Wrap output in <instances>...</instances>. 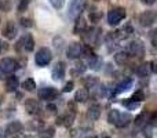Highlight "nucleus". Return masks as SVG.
<instances>
[{
    "label": "nucleus",
    "instance_id": "obj_28",
    "mask_svg": "<svg viewBox=\"0 0 157 138\" xmlns=\"http://www.w3.org/2000/svg\"><path fill=\"white\" fill-rule=\"evenodd\" d=\"M84 70H86V64L84 62H77L76 65H75V68L72 69V75L78 76V75H81Z\"/></svg>",
    "mask_w": 157,
    "mask_h": 138
},
{
    "label": "nucleus",
    "instance_id": "obj_44",
    "mask_svg": "<svg viewBox=\"0 0 157 138\" xmlns=\"http://www.w3.org/2000/svg\"><path fill=\"white\" fill-rule=\"evenodd\" d=\"M105 138H110V137H105Z\"/></svg>",
    "mask_w": 157,
    "mask_h": 138
},
{
    "label": "nucleus",
    "instance_id": "obj_9",
    "mask_svg": "<svg viewBox=\"0 0 157 138\" xmlns=\"http://www.w3.org/2000/svg\"><path fill=\"white\" fill-rule=\"evenodd\" d=\"M57 90L51 86H47V87H43V89L39 90V98L40 100H44V101H51L57 97Z\"/></svg>",
    "mask_w": 157,
    "mask_h": 138
},
{
    "label": "nucleus",
    "instance_id": "obj_23",
    "mask_svg": "<svg viewBox=\"0 0 157 138\" xmlns=\"http://www.w3.org/2000/svg\"><path fill=\"white\" fill-rule=\"evenodd\" d=\"M128 58H130V55L127 54V51H120L114 55V61H116V64H119V65H125V64L128 62Z\"/></svg>",
    "mask_w": 157,
    "mask_h": 138
},
{
    "label": "nucleus",
    "instance_id": "obj_2",
    "mask_svg": "<svg viewBox=\"0 0 157 138\" xmlns=\"http://www.w3.org/2000/svg\"><path fill=\"white\" fill-rule=\"evenodd\" d=\"M87 6V0H72L71 6H69V11H68V15L69 18L72 19H76L81 15V13L84 11Z\"/></svg>",
    "mask_w": 157,
    "mask_h": 138
},
{
    "label": "nucleus",
    "instance_id": "obj_3",
    "mask_svg": "<svg viewBox=\"0 0 157 138\" xmlns=\"http://www.w3.org/2000/svg\"><path fill=\"white\" fill-rule=\"evenodd\" d=\"M51 58H52V54H51V50L47 49V47H43L40 49L35 55V62L37 66H46L51 62Z\"/></svg>",
    "mask_w": 157,
    "mask_h": 138
},
{
    "label": "nucleus",
    "instance_id": "obj_5",
    "mask_svg": "<svg viewBox=\"0 0 157 138\" xmlns=\"http://www.w3.org/2000/svg\"><path fill=\"white\" fill-rule=\"evenodd\" d=\"M19 68V64L17 60H14V58H3L2 61H0V72L3 73V75H8V73H13L14 70H17Z\"/></svg>",
    "mask_w": 157,
    "mask_h": 138
},
{
    "label": "nucleus",
    "instance_id": "obj_37",
    "mask_svg": "<svg viewBox=\"0 0 157 138\" xmlns=\"http://www.w3.org/2000/svg\"><path fill=\"white\" fill-rule=\"evenodd\" d=\"M47 111H48L50 113H52V112L57 111V106L52 105V104H48V105H47Z\"/></svg>",
    "mask_w": 157,
    "mask_h": 138
},
{
    "label": "nucleus",
    "instance_id": "obj_25",
    "mask_svg": "<svg viewBox=\"0 0 157 138\" xmlns=\"http://www.w3.org/2000/svg\"><path fill=\"white\" fill-rule=\"evenodd\" d=\"M22 89L25 90V91H35V89H36V83H35V80L33 79H26V80L22 83Z\"/></svg>",
    "mask_w": 157,
    "mask_h": 138
},
{
    "label": "nucleus",
    "instance_id": "obj_30",
    "mask_svg": "<svg viewBox=\"0 0 157 138\" xmlns=\"http://www.w3.org/2000/svg\"><path fill=\"white\" fill-rule=\"evenodd\" d=\"M43 127H44L43 120H33V122L30 123V128H32V130H41Z\"/></svg>",
    "mask_w": 157,
    "mask_h": 138
},
{
    "label": "nucleus",
    "instance_id": "obj_4",
    "mask_svg": "<svg viewBox=\"0 0 157 138\" xmlns=\"http://www.w3.org/2000/svg\"><path fill=\"white\" fill-rule=\"evenodd\" d=\"M125 18V10L123 7L112 8L108 13V22L109 25H117Z\"/></svg>",
    "mask_w": 157,
    "mask_h": 138
},
{
    "label": "nucleus",
    "instance_id": "obj_40",
    "mask_svg": "<svg viewBox=\"0 0 157 138\" xmlns=\"http://www.w3.org/2000/svg\"><path fill=\"white\" fill-rule=\"evenodd\" d=\"M14 138H28L26 136H24V134H21V133H18V134H15V136H13Z\"/></svg>",
    "mask_w": 157,
    "mask_h": 138
},
{
    "label": "nucleus",
    "instance_id": "obj_41",
    "mask_svg": "<svg viewBox=\"0 0 157 138\" xmlns=\"http://www.w3.org/2000/svg\"><path fill=\"white\" fill-rule=\"evenodd\" d=\"M0 138H6V131L0 127Z\"/></svg>",
    "mask_w": 157,
    "mask_h": 138
},
{
    "label": "nucleus",
    "instance_id": "obj_38",
    "mask_svg": "<svg viewBox=\"0 0 157 138\" xmlns=\"http://www.w3.org/2000/svg\"><path fill=\"white\" fill-rule=\"evenodd\" d=\"M144 4H146V6H152V4H155L156 3V0H141Z\"/></svg>",
    "mask_w": 157,
    "mask_h": 138
},
{
    "label": "nucleus",
    "instance_id": "obj_33",
    "mask_svg": "<svg viewBox=\"0 0 157 138\" xmlns=\"http://www.w3.org/2000/svg\"><path fill=\"white\" fill-rule=\"evenodd\" d=\"M50 3H51V6L54 8L59 10V8L63 7V3H65V0H50Z\"/></svg>",
    "mask_w": 157,
    "mask_h": 138
},
{
    "label": "nucleus",
    "instance_id": "obj_42",
    "mask_svg": "<svg viewBox=\"0 0 157 138\" xmlns=\"http://www.w3.org/2000/svg\"><path fill=\"white\" fill-rule=\"evenodd\" d=\"M0 79H3V73L2 72H0Z\"/></svg>",
    "mask_w": 157,
    "mask_h": 138
},
{
    "label": "nucleus",
    "instance_id": "obj_43",
    "mask_svg": "<svg viewBox=\"0 0 157 138\" xmlns=\"http://www.w3.org/2000/svg\"><path fill=\"white\" fill-rule=\"evenodd\" d=\"M90 138H98V137H95V136H94V137H90Z\"/></svg>",
    "mask_w": 157,
    "mask_h": 138
},
{
    "label": "nucleus",
    "instance_id": "obj_14",
    "mask_svg": "<svg viewBox=\"0 0 157 138\" xmlns=\"http://www.w3.org/2000/svg\"><path fill=\"white\" fill-rule=\"evenodd\" d=\"M22 123L18 122V120H14V122L8 123L7 124V128H6V134H8V136H15V134L21 133L22 131Z\"/></svg>",
    "mask_w": 157,
    "mask_h": 138
},
{
    "label": "nucleus",
    "instance_id": "obj_15",
    "mask_svg": "<svg viewBox=\"0 0 157 138\" xmlns=\"http://www.w3.org/2000/svg\"><path fill=\"white\" fill-rule=\"evenodd\" d=\"M101 116V106L98 105V104H94V105H91L88 108V111H87V119L91 120V122H95V120H98Z\"/></svg>",
    "mask_w": 157,
    "mask_h": 138
},
{
    "label": "nucleus",
    "instance_id": "obj_8",
    "mask_svg": "<svg viewBox=\"0 0 157 138\" xmlns=\"http://www.w3.org/2000/svg\"><path fill=\"white\" fill-rule=\"evenodd\" d=\"M75 117H76V112H75V109H71V111H68L65 115L58 117L57 124H59V126L63 124V126H66V127H71L75 122Z\"/></svg>",
    "mask_w": 157,
    "mask_h": 138
},
{
    "label": "nucleus",
    "instance_id": "obj_19",
    "mask_svg": "<svg viewBox=\"0 0 157 138\" xmlns=\"http://www.w3.org/2000/svg\"><path fill=\"white\" fill-rule=\"evenodd\" d=\"M152 70H155V66H152V62H150V64H142V65L138 66L136 73H138L141 77H146V76L149 75Z\"/></svg>",
    "mask_w": 157,
    "mask_h": 138
},
{
    "label": "nucleus",
    "instance_id": "obj_11",
    "mask_svg": "<svg viewBox=\"0 0 157 138\" xmlns=\"http://www.w3.org/2000/svg\"><path fill=\"white\" fill-rule=\"evenodd\" d=\"M25 111L29 115H37L40 112V104H39V101L33 100V98L26 100L25 101Z\"/></svg>",
    "mask_w": 157,
    "mask_h": 138
},
{
    "label": "nucleus",
    "instance_id": "obj_16",
    "mask_svg": "<svg viewBox=\"0 0 157 138\" xmlns=\"http://www.w3.org/2000/svg\"><path fill=\"white\" fill-rule=\"evenodd\" d=\"M19 81H18V77L14 75L8 76L7 79H6V90H7L8 93H13L17 90V87H18Z\"/></svg>",
    "mask_w": 157,
    "mask_h": 138
},
{
    "label": "nucleus",
    "instance_id": "obj_10",
    "mask_svg": "<svg viewBox=\"0 0 157 138\" xmlns=\"http://www.w3.org/2000/svg\"><path fill=\"white\" fill-rule=\"evenodd\" d=\"M139 22H141L142 26H146V28L152 26L156 22V14L153 11H145V13H142L139 15Z\"/></svg>",
    "mask_w": 157,
    "mask_h": 138
},
{
    "label": "nucleus",
    "instance_id": "obj_24",
    "mask_svg": "<svg viewBox=\"0 0 157 138\" xmlns=\"http://www.w3.org/2000/svg\"><path fill=\"white\" fill-rule=\"evenodd\" d=\"M55 130L54 127H47V128H41L39 131V138H54Z\"/></svg>",
    "mask_w": 157,
    "mask_h": 138
},
{
    "label": "nucleus",
    "instance_id": "obj_39",
    "mask_svg": "<svg viewBox=\"0 0 157 138\" xmlns=\"http://www.w3.org/2000/svg\"><path fill=\"white\" fill-rule=\"evenodd\" d=\"M7 49V46H6V43H3L2 40H0V53H3V50Z\"/></svg>",
    "mask_w": 157,
    "mask_h": 138
},
{
    "label": "nucleus",
    "instance_id": "obj_34",
    "mask_svg": "<svg viewBox=\"0 0 157 138\" xmlns=\"http://www.w3.org/2000/svg\"><path fill=\"white\" fill-rule=\"evenodd\" d=\"M21 25L24 28H32L33 26V22H32V19H30V18H22L21 19Z\"/></svg>",
    "mask_w": 157,
    "mask_h": 138
},
{
    "label": "nucleus",
    "instance_id": "obj_7",
    "mask_svg": "<svg viewBox=\"0 0 157 138\" xmlns=\"http://www.w3.org/2000/svg\"><path fill=\"white\" fill-rule=\"evenodd\" d=\"M66 55L71 60H76L84 55V46L81 43H72L66 50Z\"/></svg>",
    "mask_w": 157,
    "mask_h": 138
},
{
    "label": "nucleus",
    "instance_id": "obj_20",
    "mask_svg": "<svg viewBox=\"0 0 157 138\" xmlns=\"http://www.w3.org/2000/svg\"><path fill=\"white\" fill-rule=\"evenodd\" d=\"M131 86H132V80L131 79H124V80L121 81L120 84H117V87H116V94H120V93H124V91H127L128 89H131Z\"/></svg>",
    "mask_w": 157,
    "mask_h": 138
},
{
    "label": "nucleus",
    "instance_id": "obj_12",
    "mask_svg": "<svg viewBox=\"0 0 157 138\" xmlns=\"http://www.w3.org/2000/svg\"><path fill=\"white\" fill-rule=\"evenodd\" d=\"M63 76H65V64L63 62H57L55 66L51 70V77L54 79L55 81L62 80Z\"/></svg>",
    "mask_w": 157,
    "mask_h": 138
},
{
    "label": "nucleus",
    "instance_id": "obj_13",
    "mask_svg": "<svg viewBox=\"0 0 157 138\" xmlns=\"http://www.w3.org/2000/svg\"><path fill=\"white\" fill-rule=\"evenodd\" d=\"M3 35H4V37L8 39V40H13L17 36V26L13 21H8L7 24H6L4 29H3Z\"/></svg>",
    "mask_w": 157,
    "mask_h": 138
},
{
    "label": "nucleus",
    "instance_id": "obj_21",
    "mask_svg": "<svg viewBox=\"0 0 157 138\" xmlns=\"http://www.w3.org/2000/svg\"><path fill=\"white\" fill-rule=\"evenodd\" d=\"M87 30V24L83 18H76V24H75V33L76 35H80V33H84Z\"/></svg>",
    "mask_w": 157,
    "mask_h": 138
},
{
    "label": "nucleus",
    "instance_id": "obj_17",
    "mask_svg": "<svg viewBox=\"0 0 157 138\" xmlns=\"http://www.w3.org/2000/svg\"><path fill=\"white\" fill-rule=\"evenodd\" d=\"M19 44H21L22 47H24L26 51H32L33 47H35V41H33V37L32 35H29V33H26V35L24 36V37L21 39V41H19Z\"/></svg>",
    "mask_w": 157,
    "mask_h": 138
},
{
    "label": "nucleus",
    "instance_id": "obj_36",
    "mask_svg": "<svg viewBox=\"0 0 157 138\" xmlns=\"http://www.w3.org/2000/svg\"><path fill=\"white\" fill-rule=\"evenodd\" d=\"M123 104H125V106H127L128 109H134V108H138V104L139 102H135V101L130 100V101H127V102H123Z\"/></svg>",
    "mask_w": 157,
    "mask_h": 138
},
{
    "label": "nucleus",
    "instance_id": "obj_35",
    "mask_svg": "<svg viewBox=\"0 0 157 138\" xmlns=\"http://www.w3.org/2000/svg\"><path fill=\"white\" fill-rule=\"evenodd\" d=\"M73 87H75V83H73V81H68V83L63 86L62 91H63V93H69V91H72V90H73Z\"/></svg>",
    "mask_w": 157,
    "mask_h": 138
},
{
    "label": "nucleus",
    "instance_id": "obj_31",
    "mask_svg": "<svg viewBox=\"0 0 157 138\" xmlns=\"http://www.w3.org/2000/svg\"><path fill=\"white\" fill-rule=\"evenodd\" d=\"M145 122H146V116H145V113H142L135 119V126L136 127H142L144 124H146Z\"/></svg>",
    "mask_w": 157,
    "mask_h": 138
},
{
    "label": "nucleus",
    "instance_id": "obj_6",
    "mask_svg": "<svg viewBox=\"0 0 157 138\" xmlns=\"http://www.w3.org/2000/svg\"><path fill=\"white\" fill-rule=\"evenodd\" d=\"M127 54L132 57H142L145 54V46L141 40H132L127 46Z\"/></svg>",
    "mask_w": 157,
    "mask_h": 138
},
{
    "label": "nucleus",
    "instance_id": "obj_1",
    "mask_svg": "<svg viewBox=\"0 0 157 138\" xmlns=\"http://www.w3.org/2000/svg\"><path fill=\"white\" fill-rule=\"evenodd\" d=\"M108 122L110 123V124L116 126V127L123 128L130 124L131 116H130V113H124V112H120V111H117V109H113V111H110L108 115Z\"/></svg>",
    "mask_w": 157,
    "mask_h": 138
},
{
    "label": "nucleus",
    "instance_id": "obj_32",
    "mask_svg": "<svg viewBox=\"0 0 157 138\" xmlns=\"http://www.w3.org/2000/svg\"><path fill=\"white\" fill-rule=\"evenodd\" d=\"M29 3L30 0H21L18 4V11L19 13H22V11H26V8L29 7Z\"/></svg>",
    "mask_w": 157,
    "mask_h": 138
},
{
    "label": "nucleus",
    "instance_id": "obj_29",
    "mask_svg": "<svg viewBox=\"0 0 157 138\" xmlns=\"http://www.w3.org/2000/svg\"><path fill=\"white\" fill-rule=\"evenodd\" d=\"M132 101H135V102H141V101L145 100V94L142 90H138V91H135L132 94V98H131Z\"/></svg>",
    "mask_w": 157,
    "mask_h": 138
},
{
    "label": "nucleus",
    "instance_id": "obj_26",
    "mask_svg": "<svg viewBox=\"0 0 157 138\" xmlns=\"http://www.w3.org/2000/svg\"><path fill=\"white\" fill-rule=\"evenodd\" d=\"M88 18H90V21L94 22V24L99 22V19H101V13H99V10H97V8H91Z\"/></svg>",
    "mask_w": 157,
    "mask_h": 138
},
{
    "label": "nucleus",
    "instance_id": "obj_27",
    "mask_svg": "<svg viewBox=\"0 0 157 138\" xmlns=\"http://www.w3.org/2000/svg\"><path fill=\"white\" fill-rule=\"evenodd\" d=\"M84 86L86 89H95L98 86V79L97 77H86L84 79Z\"/></svg>",
    "mask_w": 157,
    "mask_h": 138
},
{
    "label": "nucleus",
    "instance_id": "obj_18",
    "mask_svg": "<svg viewBox=\"0 0 157 138\" xmlns=\"http://www.w3.org/2000/svg\"><path fill=\"white\" fill-rule=\"evenodd\" d=\"M132 33H134V26H132V24H130V22L125 24L121 30H117V35H119L120 39H127V37H130Z\"/></svg>",
    "mask_w": 157,
    "mask_h": 138
},
{
    "label": "nucleus",
    "instance_id": "obj_22",
    "mask_svg": "<svg viewBox=\"0 0 157 138\" xmlns=\"http://www.w3.org/2000/svg\"><path fill=\"white\" fill-rule=\"evenodd\" d=\"M88 95H90L88 90L87 89H80L76 94H75V101H76V102H86V101L88 100Z\"/></svg>",
    "mask_w": 157,
    "mask_h": 138
}]
</instances>
